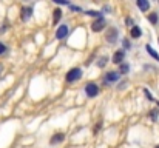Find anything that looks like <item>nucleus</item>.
<instances>
[{"label": "nucleus", "mask_w": 159, "mask_h": 148, "mask_svg": "<svg viewBox=\"0 0 159 148\" xmlns=\"http://www.w3.org/2000/svg\"><path fill=\"white\" fill-rule=\"evenodd\" d=\"M82 74H84V71H82V68H71V70H68L66 71V74H65V79H66V82L68 83H74V82H77V80H80L82 79Z\"/></svg>", "instance_id": "1"}, {"label": "nucleus", "mask_w": 159, "mask_h": 148, "mask_svg": "<svg viewBox=\"0 0 159 148\" xmlns=\"http://www.w3.org/2000/svg\"><path fill=\"white\" fill-rule=\"evenodd\" d=\"M117 37H119V31H117V28H114V26H108V29H107L105 33V40L110 43V45H113V43H116L117 42Z\"/></svg>", "instance_id": "2"}, {"label": "nucleus", "mask_w": 159, "mask_h": 148, "mask_svg": "<svg viewBox=\"0 0 159 148\" xmlns=\"http://www.w3.org/2000/svg\"><path fill=\"white\" fill-rule=\"evenodd\" d=\"M99 91H101V88H99V85L94 83V82H88V83L85 85V94H87L88 97H96V96L99 94Z\"/></svg>", "instance_id": "3"}, {"label": "nucleus", "mask_w": 159, "mask_h": 148, "mask_svg": "<svg viewBox=\"0 0 159 148\" xmlns=\"http://www.w3.org/2000/svg\"><path fill=\"white\" fill-rule=\"evenodd\" d=\"M68 25H59L57 29H56V39L57 40H63L68 37Z\"/></svg>", "instance_id": "4"}, {"label": "nucleus", "mask_w": 159, "mask_h": 148, "mask_svg": "<svg viewBox=\"0 0 159 148\" xmlns=\"http://www.w3.org/2000/svg\"><path fill=\"white\" fill-rule=\"evenodd\" d=\"M107 28V22L104 19H96L93 23H91V31H94V33H101L102 29H105Z\"/></svg>", "instance_id": "5"}, {"label": "nucleus", "mask_w": 159, "mask_h": 148, "mask_svg": "<svg viewBox=\"0 0 159 148\" xmlns=\"http://www.w3.org/2000/svg\"><path fill=\"white\" fill-rule=\"evenodd\" d=\"M120 79V74L117 73V71H108L105 74V77H104V83H110V82H117Z\"/></svg>", "instance_id": "6"}, {"label": "nucleus", "mask_w": 159, "mask_h": 148, "mask_svg": "<svg viewBox=\"0 0 159 148\" xmlns=\"http://www.w3.org/2000/svg\"><path fill=\"white\" fill-rule=\"evenodd\" d=\"M31 16H33V8H31V6H23V8L20 9V19H22L23 22L30 20Z\"/></svg>", "instance_id": "7"}, {"label": "nucleus", "mask_w": 159, "mask_h": 148, "mask_svg": "<svg viewBox=\"0 0 159 148\" xmlns=\"http://www.w3.org/2000/svg\"><path fill=\"white\" fill-rule=\"evenodd\" d=\"M124 59H125V51H122V49H117L113 54V63H116V65L124 63Z\"/></svg>", "instance_id": "8"}, {"label": "nucleus", "mask_w": 159, "mask_h": 148, "mask_svg": "<svg viewBox=\"0 0 159 148\" xmlns=\"http://www.w3.org/2000/svg\"><path fill=\"white\" fill-rule=\"evenodd\" d=\"M130 37H131V39H134V40L141 39V37H142V29H141L138 25L131 26V28H130Z\"/></svg>", "instance_id": "9"}, {"label": "nucleus", "mask_w": 159, "mask_h": 148, "mask_svg": "<svg viewBox=\"0 0 159 148\" xmlns=\"http://www.w3.org/2000/svg\"><path fill=\"white\" fill-rule=\"evenodd\" d=\"M65 141V134L63 133H56V134H53V137L50 139V144L51 145H57V144H62Z\"/></svg>", "instance_id": "10"}, {"label": "nucleus", "mask_w": 159, "mask_h": 148, "mask_svg": "<svg viewBox=\"0 0 159 148\" xmlns=\"http://www.w3.org/2000/svg\"><path fill=\"white\" fill-rule=\"evenodd\" d=\"M136 5H138V8H139L142 12H145V11L150 9V2H148V0H138Z\"/></svg>", "instance_id": "11"}, {"label": "nucleus", "mask_w": 159, "mask_h": 148, "mask_svg": "<svg viewBox=\"0 0 159 148\" xmlns=\"http://www.w3.org/2000/svg\"><path fill=\"white\" fill-rule=\"evenodd\" d=\"M62 19V9H54L53 11V23L56 26H59V20Z\"/></svg>", "instance_id": "12"}, {"label": "nucleus", "mask_w": 159, "mask_h": 148, "mask_svg": "<svg viewBox=\"0 0 159 148\" xmlns=\"http://www.w3.org/2000/svg\"><path fill=\"white\" fill-rule=\"evenodd\" d=\"M145 49H147V52H148V54H150V56H152V57L156 60V62H159V54L155 51V49H153V47H152V45H145Z\"/></svg>", "instance_id": "13"}, {"label": "nucleus", "mask_w": 159, "mask_h": 148, "mask_svg": "<svg viewBox=\"0 0 159 148\" xmlns=\"http://www.w3.org/2000/svg\"><path fill=\"white\" fill-rule=\"evenodd\" d=\"M148 20H150V23H152V25H158L159 14L158 12H150V14H148Z\"/></svg>", "instance_id": "14"}, {"label": "nucleus", "mask_w": 159, "mask_h": 148, "mask_svg": "<svg viewBox=\"0 0 159 148\" xmlns=\"http://www.w3.org/2000/svg\"><path fill=\"white\" fill-rule=\"evenodd\" d=\"M128 71H130L128 63H125V62H124V63H120V65H119V71H117V73H119L120 76H122V74H127Z\"/></svg>", "instance_id": "15"}, {"label": "nucleus", "mask_w": 159, "mask_h": 148, "mask_svg": "<svg viewBox=\"0 0 159 148\" xmlns=\"http://www.w3.org/2000/svg\"><path fill=\"white\" fill-rule=\"evenodd\" d=\"M85 14L87 16H91V17H96V19H102V12H99V11H85Z\"/></svg>", "instance_id": "16"}, {"label": "nucleus", "mask_w": 159, "mask_h": 148, "mask_svg": "<svg viewBox=\"0 0 159 148\" xmlns=\"http://www.w3.org/2000/svg\"><path fill=\"white\" fill-rule=\"evenodd\" d=\"M107 62H108V57H107V56L99 57V60H98V66H99V68H104V66L107 65Z\"/></svg>", "instance_id": "17"}, {"label": "nucleus", "mask_w": 159, "mask_h": 148, "mask_svg": "<svg viewBox=\"0 0 159 148\" xmlns=\"http://www.w3.org/2000/svg\"><path fill=\"white\" fill-rule=\"evenodd\" d=\"M150 116H152V120H158V117H159V110H158V108H155V110H152V113H150Z\"/></svg>", "instance_id": "18"}, {"label": "nucleus", "mask_w": 159, "mask_h": 148, "mask_svg": "<svg viewBox=\"0 0 159 148\" xmlns=\"http://www.w3.org/2000/svg\"><path fill=\"white\" fill-rule=\"evenodd\" d=\"M6 51H8V47H6L3 42H0V56H3Z\"/></svg>", "instance_id": "19"}, {"label": "nucleus", "mask_w": 159, "mask_h": 148, "mask_svg": "<svg viewBox=\"0 0 159 148\" xmlns=\"http://www.w3.org/2000/svg\"><path fill=\"white\" fill-rule=\"evenodd\" d=\"M125 23H127V26H130V28L134 26V20H133L131 17H127V19H125Z\"/></svg>", "instance_id": "20"}, {"label": "nucleus", "mask_w": 159, "mask_h": 148, "mask_svg": "<svg viewBox=\"0 0 159 148\" xmlns=\"http://www.w3.org/2000/svg\"><path fill=\"white\" fill-rule=\"evenodd\" d=\"M122 47H124V49H130V42H128V39H122Z\"/></svg>", "instance_id": "21"}, {"label": "nucleus", "mask_w": 159, "mask_h": 148, "mask_svg": "<svg viewBox=\"0 0 159 148\" xmlns=\"http://www.w3.org/2000/svg\"><path fill=\"white\" fill-rule=\"evenodd\" d=\"M68 6H70V9H73V11H77V12H82V9H80L79 6H74V5H71V3H70Z\"/></svg>", "instance_id": "22"}, {"label": "nucleus", "mask_w": 159, "mask_h": 148, "mask_svg": "<svg viewBox=\"0 0 159 148\" xmlns=\"http://www.w3.org/2000/svg\"><path fill=\"white\" fill-rule=\"evenodd\" d=\"M144 94L148 97V100H155V99H153V96L150 94V91H148V90H144Z\"/></svg>", "instance_id": "23"}, {"label": "nucleus", "mask_w": 159, "mask_h": 148, "mask_svg": "<svg viewBox=\"0 0 159 148\" xmlns=\"http://www.w3.org/2000/svg\"><path fill=\"white\" fill-rule=\"evenodd\" d=\"M2 71H3V65L0 63V73H2Z\"/></svg>", "instance_id": "24"}, {"label": "nucleus", "mask_w": 159, "mask_h": 148, "mask_svg": "<svg viewBox=\"0 0 159 148\" xmlns=\"http://www.w3.org/2000/svg\"><path fill=\"white\" fill-rule=\"evenodd\" d=\"M155 148H159V145H156V147H155Z\"/></svg>", "instance_id": "25"}]
</instances>
